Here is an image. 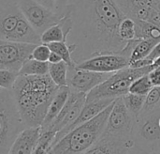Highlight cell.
<instances>
[{
	"label": "cell",
	"instance_id": "obj_1",
	"mask_svg": "<svg viewBox=\"0 0 160 154\" xmlns=\"http://www.w3.org/2000/svg\"><path fill=\"white\" fill-rule=\"evenodd\" d=\"M67 10L73 22L67 43L76 64L98 55L119 53L128 44L119 35L127 15L115 0H69Z\"/></svg>",
	"mask_w": 160,
	"mask_h": 154
},
{
	"label": "cell",
	"instance_id": "obj_2",
	"mask_svg": "<svg viewBox=\"0 0 160 154\" xmlns=\"http://www.w3.org/2000/svg\"><path fill=\"white\" fill-rule=\"evenodd\" d=\"M58 88L49 74H20L11 91L27 128L41 127Z\"/></svg>",
	"mask_w": 160,
	"mask_h": 154
},
{
	"label": "cell",
	"instance_id": "obj_3",
	"mask_svg": "<svg viewBox=\"0 0 160 154\" xmlns=\"http://www.w3.org/2000/svg\"><path fill=\"white\" fill-rule=\"evenodd\" d=\"M114 102L99 115L63 136L53 146L52 154H82L90 149L103 135Z\"/></svg>",
	"mask_w": 160,
	"mask_h": 154
},
{
	"label": "cell",
	"instance_id": "obj_4",
	"mask_svg": "<svg viewBox=\"0 0 160 154\" xmlns=\"http://www.w3.org/2000/svg\"><path fill=\"white\" fill-rule=\"evenodd\" d=\"M27 128L11 89H0V154H8L18 135Z\"/></svg>",
	"mask_w": 160,
	"mask_h": 154
},
{
	"label": "cell",
	"instance_id": "obj_5",
	"mask_svg": "<svg viewBox=\"0 0 160 154\" xmlns=\"http://www.w3.org/2000/svg\"><path fill=\"white\" fill-rule=\"evenodd\" d=\"M154 68L153 65L137 69L128 67L113 72L103 83L87 93L86 102L123 97L129 92V88L136 79L148 74Z\"/></svg>",
	"mask_w": 160,
	"mask_h": 154
},
{
	"label": "cell",
	"instance_id": "obj_6",
	"mask_svg": "<svg viewBox=\"0 0 160 154\" xmlns=\"http://www.w3.org/2000/svg\"><path fill=\"white\" fill-rule=\"evenodd\" d=\"M160 109L146 115H140L135 123L132 139L134 144L146 153L160 150Z\"/></svg>",
	"mask_w": 160,
	"mask_h": 154
},
{
	"label": "cell",
	"instance_id": "obj_7",
	"mask_svg": "<svg viewBox=\"0 0 160 154\" xmlns=\"http://www.w3.org/2000/svg\"><path fill=\"white\" fill-rule=\"evenodd\" d=\"M17 5L23 16L40 35L49 27L58 24L62 18L55 10L35 0H20Z\"/></svg>",
	"mask_w": 160,
	"mask_h": 154
},
{
	"label": "cell",
	"instance_id": "obj_8",
	"mask_svg": "<svg viewBox=\"0 0 160 154\" xmlns=\"http://www.w3.org/2000/svg\"><path fill=\"white\" fill-rule=\"evenodd\" d=\"M136 119L137 118L127 108L123 98H117L109 116L104 133L118 137L132 138Z\"/></svg>",
	"mask_w": 160,
	"mask_h": 154
},
{
	"label": "cell",
	"instance_id": "obj_9",
	"mask_svg": "<svg viewBox=\"0 0 160 154\" xmlns=\"http://www.w3.org/2000/svg\"><path fill=\"white\" fill-rule=\"evenodd\" d=\"M38 44L0 40V69L19 72Z\"/></svg>",
	"mask_w": 160,
	"mask_h": 154
},
{
	"label": "cell",
	"instance_id": "obj_10",
	"mask_svg": "<svg viewBox=\"0 0 160 154\" xmlns=\"http://www.w3.org/2000/svg\"><path fill=\"white\" fill-rule=\"evenodd\" d=\"M129 58L120 53H108L95 56L79 64L78 69L93 71L97 72L113 73L129 67Z\"/></svg>",
	"mask_w": 160,
	"mask_h": 154
},
{
	"label": "cell",
	"instance_id": "obj_11",
	"mask_svg": "<svg viewBox=\"0 0 160 154\" xmlns=\"http://www.w3.org/2000/svg\"><path fill=\"white\" fill-rule=\"evenodd\" d=\"M112 73L97 72L88 70L75 68H68V86L72 90L82 93H88L98 85L103 83L111 76Z\"/></svg>",
	"mask_w": 160,
	"mask_h": 154
},
{
	"label": "cell",
	"instance_id": "obj_12",
	"mask_svg": "<svg viewBox=\"0 0 160 154\" xmlns=\"http://www.w3.org/2000/svg\"><path fill=\"white\" fill-rule=\"evenodd\" d=\"M134 145L132 138H123L103 133L100 138L82 154H127Z\"/></svg>",
	"mask_w": 160,
	"mask_h": 154
},
{
	"label": "cell",
	"instance_id": "obj_13",
	"mask_svg": "<svg viewBox=\"0 0 160 154\" xmlns=\"http://www.w3.org/2000/svg\"><path fill=\"white\" fill-rule=\"evenodd\" d=\"M116 99H100V100H96V101H91V102H86L81 114L77 118V119L68 128L61 130L56 134L55 140H54V145L67 134H68L70 131L75 129L76 127L82 125V123L94 119L98 115H99L103 110H105L109 105H111Z\"/></svg>",
	"mask_w": 160,
	"mask_h": 154
},
{
	"label": "cell",
	"instance_id": "obj_14",
	"mask_svg": "<svg viewBox=\"0 0 160 154\" xmlns=\"http://www.w3.org/2000/svg\"><path fill=\"white\" fill-rule=\"evenodd\" d=\"M41 134V127L25 128L15 139L8 154H34Z\"/></svg>",
	"mask_w": 160,
	"mask_h": 154
},
{
	"label": "cell",
	"instance_id": "obj_15",
	"mask_svg": "<svg viewBox=\"0 0 160 154\" xmlns=\"http://www.w3.org/2000/svg\"><path fill=\"white\" fill-rule=\"evenodd\" d=\"M160 0H115L127 15L134 20H147L151 8H157Z\"/></svg>",
	"mask_w": 160,
	"mask_h": 154
},
{
	"label": "cell",
	"instance_id": "obj_16",
	"mask_svg": "<svg viewBox=\"0 0 160 154\" xmlns=\"http://www.w3.org/2000/svg\"><path fill=\"white\" fill-rule=\"evenodd\" d=\"M22 11L18 5L0 7V40H8L15 30Z\"/></svg>",
	"mask_w": 160,
	"mask_h": 154
},
{
	"label": "cell",
	"instance_id": "obj_17",
	"mask_svg": "<svg viewBox=\"0 0 160 154\" xmlns=\"http://www.w3.org/2000/svg\"><path fill=\"white\" fill-rule=\"evenodd\" d=\"M8 40L31 43V44L42 43L41 35L38 33V31L33 27V25L28 22V20L23 16L22 13L20 16V19L18 21L15 30L10 35Z\"/></svg>",
	"mask_w": 160,
	"mask_h": 154
},
{
	"label": "cell",
	"instance_id": "obj_18",
	"mask_svg": "<svg viewBox=\"0 0 160 154\" xmlns=\"http://www.w3.org/2000/svg\"><path fill=\"white\" fill-rule=\"evenodd\" d=\"M70 88L69 87H60L56 92V94L54 95L49 109L47 111V115L44 119V121L41 125V132L46 131L51 124L54 121V119H56V117L59 115V113L61 112V110L63 109L64 105L66 104L69 94H70Z\"/></svg>",
	"mask_w": 160,
	"mask_h": 154
},
{
	"label": "cell",
	"instance_id": "obj_19",
	"mask_svg": "<svg viewBox=\"0 0 160 154\" xmlns=\"http://www.w3.org/2000/svg\"><path fill=\"white\" fill-rule=\"evenodd\" d=\"M136 22V38L140 40L152 39L160 41V27L146 20H135Z\"/></svg>",
	"mask_w": 160,
	"mask_h": 154
},
{
	"label": "cell",
	"instance_id": "obj_20",
	"mask_svg": "<svg viewBox=\"0 0 160 154\" xmlns=\"http://www.w3.org/2000/svg\"><path fill=\"white\" fill-rule=\"evenodd\" d=\"M49 75L57 87H68V65L65 61L59 63H50Z\"/></svg>",
	"mask_w": 160,
	"mask_h": 154
},
{
	"label": "cell",
	"instance_id": "obj_21",
	"mask_svg": "<svg viewBox=\"0 0 160 154\" xmlns=\"http://www.w3.org/2000/svg\"><path fill=\"white\" fill-rule=\"evenodd\" d=\"M158 43V41L152 40V39H143L140 40L137 44L135 45L134 49L131 52L130 58H129V65L135 61L141 60L148 56V55L151 53L153 48Z\"/></svg>",
	"mask_w": 160,
	"mask_h": 154
},
{
	"label": "cell",
	"instance_id": "obj_22",
	"mask_svg": "<svg viewBox=\"0 0 160 154\" xmlns=\"http://www.w3.org/2000/svg\"><path fill=\"white\" fill-rule=\"evenodd\" d=\"M49 67H50L49 62L38 61L34 58H29L23 63L20 71V74L21 75H46L49 74Z\"/></svg>",
	"mask_w": 160,
	"mask_h": 154
},
{
	"label": "cell",
	"instance_id": "obj_23",
	"mask_svg": "<svg viewBox=\"0 0 160 154\" xmlns=\"http://www.w3.org/2000/svg\"><path fill=\"white\" fill-rule=\"evenodd\" d=\"M56 133L52 131L41 132L34 154H52Z\"/></svg>",
	"mask_w": 160,
	"mask_h": 154
},
{
	"label": "cell",
	"instance_id": "obj_24",
	"mask_svg": "<svg viewBox=\"0 0 160 154\" xmlns=\"http://www.w3.org/2000/svg\"><path fill=\"white\" fill-rule=\"evenodd\" d=\"M122 98H123L124 103H125L127 108L128 109V111L134 117L138 118L142 111L146 96L133 94V93L128 92V94H126Z\"/></svg>",
	"mask_w": 160,
	"mask_h": 154
},
{
	"label": "cell",
	"instance_id": "obj_25",
	"mask_svg": "<svg viewBox=\"0 0 160 154\" xmlns=\"http://www.w3.org/2000/svg\"><path fill=\"white\" fill-rule=\"evenodd\" d=\"M57 41H66L65 32L63 26L59 21L58 24L49 27L41 34V42L45 44H49L52 42ZM67 42V41H66Z\"/></svg>",
	"mask_w": 160,
	"mask_h": 154
},
{
	"label": "cell",
	"instance_id": "obj_26",
	"mask_svg": "<svg viewBox=\"0 0 160 154\" xmlns=\"http://www.w3.org/2000/svg\"><path fill=\"white\" fill-rule=\"evenodd\" d=\"M48 46L50 47L52 52H55L62 57L63 61H65L68 65V68H75L77 66L76 62L72 58V54L69 49V46L66 41L52 42L49 43Z\"/></svg>",
	"mask_w": 160,
	"mask_h": 154
},
{
	"label": "cell",
	"instance_id": "obj_27",
	"mask_svg": "<svg viewBox=\"0 0 160 154\" xmlns=\"http://www.w3.org/2000/svg\"><path fill=\"white\" fill-rule=\"evenodd\" d=\"M160 109V87H154L146 95L141 115H146Z\"/></svg>",
	"mask_w": 160,
	"mask_h": 154
},
{
	"label": "cell",
	"instance_id": "obj_28",
	"mask_svg": "<svg viewBox=\"0 0 160 154\" xmlns=\"http://www.w3.org/2000/svg\"><path fill=\"white\" fill-rule=\"evenodd\" d=\"M153 88H154V86L152 85V83L150 81L149 75L145 74V75L139 77L131 84V86L129 88V92L133 93V94L146 96L151 91V89Z\"/></svg>",
	"mask_w": 160,
	"mask_h": 154
},
{
	"label": "cell",
	"instance_id": "obj_29",
	"mask_svg": "<svg viewBox=\"0 0 160 154\" xmlns=\"http://www.w3.org/2000/svg\"><path fill=\"white\" fill-rule=\"evenodd\" d=\"M119 35L125 41H129L136 38V22L130 17H126L120 24Z\"/></svg>",
	"mask_w": 160,
	"mask_h": 154
},
{
	"label": "cell",
	"instance_id": "obj_30",
	"mask_svg": "<svg viewBox=\"0 0 160 154\" xmlns=\"http://www.w3.org/2000/svg\"><path fill=\"white\" fill-rule=\"evenodd\" d=\"M20 76V72L8 69H0V87L1 88L11 89Z\"/></svg>",
	"mask_w": 160,
	"mask_h": 154
},
{
	"label": "cell",
	"instance_id": "obj_31",
	"mask_svg": "<svg viewBox=\"0 0 160 154\" xmlns=\"http://www.w3.org/2000/svg\"><path fill=\"white\" fill-rule=\"evenodd\" d=\"M52 51L48 44L45 43H40L38 44L35 49L32 52L31 58H34L38 61H44V62H49V57L51 55Z\"/></svg>",
	"mask_w": 160,
	"mask_h": 154
},
{
	"label": "cell",
	"instance_id": "obj_32",
	"mask_svg": "<svg viewBox=\"0 0 160 154\" xmlns=\"http://www.w3.org/2000/svg\"><path fill=\"white\" fill-rule=\"evenodd\" d=\"M149 78L154 87H160V67L154 68L149 73Z\"/></svg>",
	"mask_w": 160,
	"mask_h": 154
},
{
	"label": "cell",
	"instance_id": "obj_33",
	"mask_svg": "<svg viewBox=\"0 0 160 154\" xmlns=\"http://www.w3.org/2000/svg\"><path fill=\"white\" fill-rule=\"evenodd\" d=\"M69 4V0H57L56 2V8H55V11L63 17V15L66 13L68 6Z\"/></svg>",
	"mask_w": 160,
	"mask_h": 154
},
{
	"label": "cell",
	"instance_id": "obj_34",
	"mask_svg": "<svg viewBox=\"0 0 160 154\" xmlns=\"http://www.w3.org/2000/svg\"><path fill=\"white\" fill-rule=\"evenodd\" d=\"M37 1L38 3L45 6L46 8H50V9H52V10H55V8H56V2L57 0H35Z\"/></svg>",
	"mask_w": 160,
	"mask_h": 154
},
{
	"label": "cell",
	"instance_id": "obj_35",
	"mask_svg": "<svg viewBox=\"0 0 160 154\" xmlns=\"http://www.w3.org/2000/svg\"><path fill=\"white\" fill-rule=\"evenodd\" d=\"M61 61H63V59H62V57L58 54H56L55 52H52L51 53L50 57H49V63L53 64V63H59Z\"/></svg>",
	"mask_w": 160,
	"mask_h": 154
},
{
	"label": "cell",
	"instance_id": "obj_36",
	"mask_svg": "<svg viewBox=\"0 0 160 154\" xmlns=\"http://www.w3.org/2000/svg\"><path fill=\"white\" fill-rule=\"evenodd\" d=\"M127 154H148L145 151H143L142 149H140L139 147H137L136 145H134L132 148H130V150L128 151Z\"/></svg>",
	"mask_w": 160,
	"mask_h": 154
},
{
	"label": "cell",
	"instance_id": "obj_37",
	"mask_svg": "<svg viewBox=\"0 0 160 154\" xmlns=\"http://www.w3.org/2000/svg\"><path fill=\"white\" fill-rule=\"evenodd\" d=\"M20 0H0V7L17 5Z\"/></svg>",
	"mask_w": 160,
	"mask_h": 154
},
{
	"label": "cell",
	"instance_id": "obj_38",
	"mask_svg": "<svg viewBox=\"0 0 160 154\" xmlns=\"http://www.w3.org/2000/svg\"><path fill=\"white\" fill-rule=\"evenodd\" d=\"M153 66H154L155 68H158V67H160V57H158V58L153 63Z\"/></svg>",
	"mask_w": 160,
	"mask_h": 154
},
{
	"label": "cell",
	"instance_id": "obj_39",
	"mask_svg": "<svg viewBox=\"0 0 160 154\" xmlns=\"http://www.w3.org/2000/svg\"><path fill=\"white\" fill-rule=\"evenodd\" d=\"M156 154H160V150L158 151H157V152H156Z\"/></svg>",
	"mask_w": 160,
	"mask_h": 154
},
{
	"label": "cell",
	"instance_id": "obj_40",
	"mask_svg": "<svg viewBox=\"0 0 160 154\" xmlns=\"http://www.w3.org/2000/svg\"><path fill=\"white\" fill-rule=\"evenodd\" d=\"M150 154H156V152H153V153H150Z\"/></svg>",
	"mask_w": 160,
	"mask_h": 154
},
{
	"label": "cell",
	"instance_id": "obj_41",
	"mask_svg": "<svg viewBox=\"0 0 160 154\" xmlns=\"http://www.w3.org/2000/svg\"><path fill=\"white\" fill-rule=\"evenodd\" d=\"M159 125H160V118H159Z\"/></svg>",
	"mask_w": 160,
	"mask_h": 154
}]
</instances>
